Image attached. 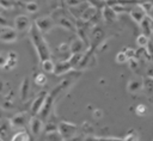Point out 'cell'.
Segmentation results:
<instances>
[{
  "label": "cell",
  "instance_id": "6da1fadb",
  "mask_svg": "<svg viewBox=\"0 0 153 141\" xmlns=\"http://www.w3.org/2000/svg\"><path fill=\"white\" fill-rule=\"evenodd\" d=\"M29 38L37 53V56L39 59V61L43 60H48L50 59V49H49V44L44 38V35L37 29V26L35 24L31 25L30 30H29Z\"/></svg>",
  "mask_w": 153,
  "mask_h": 141
},
{
  "label": "cell",
  "instance_id": "7a4b0ae2",
  "mask_svg": "<svg viewBox=\"0 0 153 141\" xmlns=\"http://www.w3.org/2000/svg\"><path fill=\"white\" fill-rule=\"evenodd\" d=\"M57 131L61 134L62 139L65 141L67 140H71L78 131V125L74 124V123H71V122H60L59 125H57Z\"/></svg>",
  "mask_w": 153,
  "mask_h": 141
},
{
  "label": "cell",
  "instance_id": "3957f363",
  "mask_svg": "<svg viewBox=\"0 0 153 141\" xmlns=\"http://www.w3.org/2000/svg\"><path fill=\"white\" fill-rule=\"evenodd\" d=\"M33 24L37 26V29L43 35L50 32L53 30V27L55 26V22H54V19H53L51 16H42V17L37 18Z\"/></svg>",
  "mask_w": 153,
  "mask_h": 141
},
{
  "label": "cell",
  "instance_id": "277c9868",
  "mask_svg": "<svg viewBox=\"0 0 153 141\" xmlns=\"http://www.w3.org/2000/svg\"><path fill=\"white\" fill-rule=\"evenodd\" d=\"M32 23L30 20V18L26 14H19L14 18V23H13V27L16 29V31L18 33H23V32H29L30 27H31Z\"/></svg>",
  "mask_w": 153,
  "mask_h": 141
},
{
  "label": "cell",
  "instance_id": "5b68a950",
  "mask_svg": "<svg viewBox=\"0 0 153 141\" xmlns=\"http://www.w3.org/2000/svg\"><path fill=\"white\" fill-rule=\"evenodd\" d=\"M47 94H48L47 91H42V92H39V93L35 97V99L32 100L31 106H30V114H31L32 116H37V115L41 112V110H42V108H43V105H44Z\"/></svg>",
  "mask_w": 153,
  "mask_h": 141
},
{
  "label": "cell",
  "instance_id": "8992f818",
  "mask_svg": "<svg viewBox=\"0 0 153 141\" xmlns=\"http://www.w3.org/2000/svg\"><path fill=\"white\" fill-rule=\"evenodd\" d=\"M18 39V32L16 31L14 27L4 26L0 27V41L4 43H13Z\"/></svg>",
  "mask_w": 153,
  "mask_h": 141
},
{
  "label": "cell",
  "instance_id": "52a82bcc",
  "mask_svg": "<svg viewBox=\"0 0 153 141\" xmlns=\"http://www.w3.org/2000/svg\"><path fill=\"white\" fill-rule=\"evenodd\" d=\"M29 122H30V118H29L27 112H18V114H16L10 119V123H11L12 129L13 128H16V129H24L25 125Z\"/></svg>",
  "mask_w": 153,
  "mask_h": 141
},
{
  "label": "cell",
  "instance_id": "ba28073f",
  "mask_svg": "<svg viewBox=\"0 0 153 141\" xmlns=\"http://www.w3.org/2000/svg\"><path fill=\"white\" fill-rule=\"evenodd\" d=\"M129 16H130V18H131L133 22H135L136 24H140V23L146 18V12H145V10L142 8V6L139 4V5L133 6V7L129 10Z\"/></svg>",
  "mask_w": 153,
  "mask_h": 141
},
{
  "label": "cell",
  "instance_id": "9c48e42d",
  "mask_svg": "<svg viewBox=\"0 0 153 141\" xmlns=\"http://www.w3.org/2000/svg\"><path fill=\"white\" fill-rule=\"evenodd\" d=\"M29 127H30V130L32 133V135L37 136L41 134V131L43 130V127H44V123H43V119L39 118L38 116H32L30 118V122H29Z\"/></svg>",
  "mask_w": 153,
  "mask_h": 141
},
{
  "label": "cell",
  "instance_id": "30bf717a",
  "mask_svg": "<svg viewBox=\"0 0 153 141\" xmlns=\"http://www.w3.org/2000/svg\"><path fill=\"white\" fill-rule=\"evenodd\" d=\"M127 90L130 93H137V92H140L141 90H143V79L142 78H139V76L131 78L128 81V84H127Z\"/></svg>",
  "mask_w": 153,
  "mask_h": 141
},
{
  "label": "cell",
  "instance_id": "8fae6325",
  "mask_svg": "<svg viewBox=\"0 0 153 141\" xmlns=\"http://www.w3.org/2000/svg\"><path fill=\"white\" fill-rule=\"evenodd\" d=\"M73 69L71 62L67 60H61L59 61L57 63H55V68H54V74L55 75H62V74H66L68 72H71Z\"/></svg>",
  "mask_w": 153,
  "mask_h": 141
},
{
  "label": "cell",
  "instance_id": "7c38bea8",
  "mask_svg": "<svg viewBox=\"0 0 153 141\" xmlns=\"http://www.w3.org/2000/svg\"><path fill=\"white\" fill-rule=\"evenodd\" d=\"M11 123L10 119H0V141H10L11 134Z\"/></svg>",
  "mask_w": 153,
  "mask_h": 141
},
{
  "label": "cell",
  "instance_id": "4fadbf2b",
  "mask_svg": "<svg viewBox=\"0 0 153 141\" xmlns=\"http://www.w3.org/2000/svg\"><path fill=\"white\" fill-rule=\"evenodd\" d=\"M85 50V41L80 37L73 38L69 43V51L71 54H80Z\"/></svg>",
  "mask_w": 153,
  "mask_h": 141
},
{
  "label": "cell",
  "instance_id": "5bb4252c",
  "mask_svg": "<svg viewBox=\"0 0 153 141\" xmlns=\"http://www.w3.org/2000/svg\"><path fill=\"white\" fill-rule=\"evenodd\" d=\"M102 16H103V19L106 22V23H114L117 20V13L112 10V7L110 5H106L102 8Z\"/></svg>",
  "mask_w": 153,
  "mask_h": 141
},
{
  "label": "cell",
  "instance_id": "9a60e30c",
  "mask_svg": "<svg viewBox=\"0 0 153 141\" xmlns=\"http://www.w3.org/2000/svg\"><path fill=\"white\" fill-rule=\"evenodd\" d=\"M29 92H30V79H29V76H25L20 84V87H19V96H20V99L23 102L27 99Z\"/></svg>",
  "mask_w": 153,
  "mask_h": 141
},
{
  "label": "cell",
  "instance_id": "2e32d148",
  "mask_svg": "<svg viewBox=\"0 0 153 141\" xmlns=\"http://www.w3.org/2000/svg\"><path fill=\"white\" fill-rule=\"evenodd\" d=\"M18 54L16 53V51H8L7 53V62H6V65H5V69L6 70H10V69H13L16 66H17V63H18Z\"/></svg>",
  "mask_w": 153,
  "mask_h": 141
},
{
  "label": "cell",
  "instance_id": "e0dca14e",
  "mask_svg": "<svg viewBox=\"0 0 153 141\" xmlns=\"http://www.w3.org/2000/svg\"><path fill=\"white\" fill-rule=\"evenodd\" d=\"M139 25H140V27L142 30V33H145L148 37L152 36V33H153V22L148 17H146Z\"/></svg>",
  "mask_w": 153,
  "mask_h": 141
},
{
  "label": "cell",
  "instance_id": "ac0fdd59",
  "mask_svg": "<svg viewBox=\"0 0 153 141\" xmlns=\"http://www.w3.org/2000/svg\"><path fill=\"white\" fill-rule=\"evenodd\" d=\"M96 12H97V8L90 5V6L84 11V13L81 14L80 19H82L84 22H88L90 19H92V18L96 16Z\"/></svg>",
  "mask_w": 153,
  "mask_h": 141
},
{
  "label": "cell",
  "instance_id": "d6986e66",
  "mask_svg": "<svg viewBox=\"0 0 153 141\" xmlns=\"http://www.w3.org/2000/svg\"><path fill=\"white\" fill-rule=\"evenodd\" d=\"M41 67H42V70H43L44 73H54L55 63L53 62L51 59H48V60L41 61Z\"/></svg>",
  "mask_w": 153,
  "mask_h": 141
},
{
  "label": "cell",
  "instance_id": "ffe728a7",
  "mask_svg": "<svg viewBox=\"0 0 153 141\" xmlns=\"http://www.w3.org/2000/svg\"><path fill=\"white\" fill-rule=\"evenodd\" d=\"M10 141H30V135H29V133H27L26 130L22 129L20 131L16 133V134L11 137Z\"/></svg>",
  "mask_w": 153,
  "mask_h": 141
},
{
  "label": "cell",
  "instance_id": "44dd1931",
  "mask_svg": "<svg viewBox=\"0 0 153 141\" xmlns=\"http://www.w3.org/2000/svg\"><path fill=\"white\" fill-rule=\"evenodd\" d=\"M149 42H151V38H149L148 36H146L145 33H140V35L136 37V44H137V47H140V48H146Z\"/></svg>",
  "mask_w": 153,
  "mask_h": 141
},
{
  "label": "cell",
  "instance_id": "7402d4cb",
  "mask_svg": "<svg viewBox=\"0 0 153 141\" xmlns=\"http://www.w3.org/2000/svg\"><path fill=\"white\" fill-rule=\"evenodd\" d=\"M33 82H35L37 86H44V85L48 82V78H47L45 73H37V74L35 75Z\"/></svg>",
  "mask_w": 153,
  "mask_h": 141
},
{
  "label": "cell",
  "instance_id": "603a6c76",
  "mask_svg": "<svg viewBox=\"0 0 153 141\" xmlns=\"http://www.w3.org/2000/svg\"><path fill=\"white\" fill-rule=\"evenodd\" d=\"M24 8L29 13H35V12H37L39 10V6H38V4L36 1H26L24 4Z\"/></svg>",
  "mask_w": 153,
  "mask_h": 141
},
{
  "label": "cell",
  "instance_id": "cb8c5ba5",
  "mask_svg": "<svg viewBox=\"0 0 153 141\" xmlns=\"http://www.w3.org/2000/svg\"><path fill=\"white\" fill-rule=\"evenodd\" d=\"M47 141H63L61 134L55 130V131H50V133H47V136H45Z\"/></svg>",
  "mask_w": 153,
  "mask_h": 141
},
{
  "label": "cell",
  "instance_id": "d4e9b609",
  "mask_svg": "<svg viewBox=\"0 0 153 141\" xmlns=\"http://www.w3.org/2000/svg\"><path fill=\"white\" fill-rule=\"evenodd\" d=\"M0 6L4 10H13L16 7L14 0H0Z\"/></svg>",
  "mask_w": 153,
  "mask_h": 141
},
{
  "label": "cell",
  "instance_id": "484cf974",
  "mask_svg": "<svg viewBox=\"0 0 153 141\" xmlns=\"http://www.w3.org/2000/svg\"><path fill=\"white\" fill-rule=\"evenodd\" d=\"M123 141H139V135L134 129H131L130 131L127 133V135L124 136Z\"/></svg>",
  "mask_w": 153,
  "mask_h": 141
},
{
  "label": "cell",
  "instance_id": "4316f807",
  "mask_svg": "<svg viewBox=\"0 0 153 141\" xmlns=\"http://www.w3.org/2000/svg\"><path fill=\"white\" fill-rule=\"evenodd\" d=\"M128 57H127V55L124 54V51L122 50V51H118L117 54H116V57H115V61L117 62V63H126V62H128Z\"/></svg>",
  "mask_w": 153,
  "mask_h": 141
},
{
  "label": "cell",
  "instance_id": "83f0119b",
  "mask_svg": "<svg viewBox=\"0 0 153 141\" xmlns=\"http://www.w3.org/2000/svg\"><path fill=\"white\" fill-rule=\"evenodd\" d=\"M143 88L147 91V93L153 94V78H149L148 80H143Z\"/></svg>",
  "mask_w": 153,
  "mask_h": 141
},
{
  "label": "cell",
  "instance_id": "f1b7e54d",
  "mask_svg": "<svg viewBox=\"0 0 153 141\" xmlns=\"http://www.w3.org/2000/svg\"><path fill=\"white\" fill-rule=\"evenodd\" d=\"M123 51L128 59H134L136 56V50H134L133 48H126V49H123Z\"/></svg>",
  "mask_w": 153,
  "mask_h": 141
},
{
  "label": "cell",
  "instance_id": "f546056e",
  "mask_svg": "<svg viewBox=\"0 0 153 141\" xmlns=\"http://www.w3.org/2000/svg\"><path fill=\"white\" fill-rule=\"evenodd\" d=\"M57 50H59V53H61V54H66V53H69V54H71V51H69V44H67V43L60 44L59 48H57Z\"/></svg>",
  "mask_w": 153,
  "mask_h": 141
},
{
  "label": "cell",
  "instance_id": "4dcf8cb0",
  "mask_svg": "<svg viewBox=\"0 0 153 141\" xmlns=\"http://www.w3.org/2000/svg\"><path fill=\"white\" fill-rule=\"evenodd\" d=\"M7 62V53L0 51V68H4Z\"/></svg>",
  "mask_w": 153,
  "mask_h": 141
},
{
  "label": "cell",
  "instance_id": "1f68e13d",
  "mask_svg": "<svg viewBox=\"0 0 153 141\" xmlns=\"http://www.w3.org/2000/svg\"><path fill=\"white\" fill-rule=\"evenodd\" d=\"M98 141H123V139L114 137V136H100L98 137Z\"/></svg>",
  "mask_w": 153,
  "mask_h": 141
},
{
  "label": "cell",
  "instance_id": "d6a6232c",
  "mask_svg": "<svg viewBox=\"0 0 153 141\" xmlns=\"http://www.w3.org/2000/svg\"><path fill=\"white\" fill-rule=\"evenodd\" d=\"M146 111H147L146 105H143V104H139V105L136 106V114H137V115L143 116V115L146 114Z\"/></svg>",
  "mask_w": 153,
  "mask_h": 141
},
{
  "label": "cell",
  "instance_id": "836d02e7",
  "mask_svg": "<svg viewBox=\"0 0 153 141\" xmlns=\"http://www.w3.org/2000/svg\"><path fill=\"white\" fill-rule=\"evenodd\" d=\"M47 4L51 8V11L59 8V0H47Z\"/></svg>",
  "mask_w": 153,
  "mask_h": 141
},
{
  "label": "cell",
  "instance_id": "e575fe53",
  "mask_svg": "<svg viewBox=\"0 0 153 141\" xmlns=\"http://www.w3.org/2000/svg\"><path fill=\"white\" fill-rule=\"evenodd\" d=\"M146 17H148V18L153 22V5H152V6L149 7V10L146 12Z\"/></svg>",
  "mask_w": 153,
  "mask_h": 141
},
{
  "label": "cell",
  "instance_id": "d590c367",
  "mask_svg": "<svg viewBox=\"0 0 153 141\" xmlns=\"http://www.w3.org/2000/svg\"><path fill=\"white\" fill-rule=\"evenodd\" d=\"M84 141H98V137L97 136H86L84 139Z\"/></svg>",
  "mask_w": 153,
  "mask_h": 141
},
{
  "label": "cell",
  "instance_id": "8d00e7d4",
  "mask_svg": "<svg viewBox=\"0 0 153 141\" xmlns=\"http://www.w3.org/2000/svg\"><path fill=\"white\" fill-rule=\"evenodd\" d=\"M148 76H149V78H153V68L149 69V72H148Z\"/></svg>",
  "mask_w": 153,
  "mask_h": 141
},
{
  "label": "cell",
  "instance_id": "74e56055",
  "mask_svg": "<svg viewBox=\"0 0 153 141\" xmlns=\"http://www.w3.org/2000/svg\"><path fill=\"white\" fill-rule=\"evenodd\" d=\"M4 11H5V10H4V8H2V7H1V6H0V16H1V14H2V12H4Z\"/></svg>",
  "mask_w": 153,
  "mask_h": 141
},
{
  "label": "cell",
  "instance_id": "f35d334b",
  "mask_svg": "<svg viewBox=\"0 0 153 141\" xmlns=\"http://www.w3.org/2000/svg\"><path fill=\"white\" fill-rule=\"evenodd\" d=\"M103 1H105V0H103Z\"/></svg>",
  "mask_w": 153,
  "mask_h": 141
},
{
  "label": "cell",
  "instance_id": "ab89813d",
  "mask_svg": "<svg viewBox=\"0 0 153 141\" xmlns=\"http://www.w3.org/2000/svg\"><path fill=\"white\" fill-rule=\"evenodd\" d=\"M63 141H65V140H63Z\"/></svg>",
  "mask_w": 153,
  "mask_h": 141
}]
</instances>
